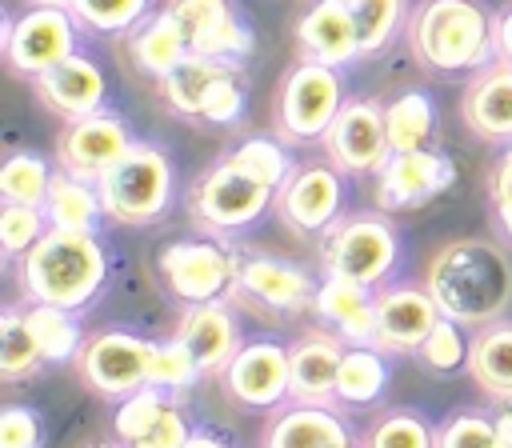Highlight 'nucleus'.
<instances>
[{
    "mask_svg": "<svg viewBox=\"0 0 512 448\" xmlns=\"http://www.w3.org/2000/svg\"><path fill=\"white\" fill-rule=\"evenodd\" d=\"M428 292L448 320L484 328L512 304V260L492 240H452L428 264Z\"/></svg>",
    "mask_w": 512,
    "mask_h": 448,
    "instance_id": "obj_1",
    "label": "nucleus"
},
{
    "mask_svg": "<svg viewBox=\"0 0 512 448\" xmlns=\"http://www.w3.org/2000/svg\"><path fill=\"white\" fill-rule=\"evenodd\" d=\"M108 280V252L96 232L48 228L24 256H20V288L28 300L56 304L80 312L96 300Z\"/></svg>",
    "mask_w": 512,
    "mask_h": 448,
    "instance_id": "obj_2",
    "label": "nucleus"
},
{
    "mask_svg": "<svg viewBox=\"0 0 512 448\" xmlns=\"http://www.w3.org/2000/svg\"><path fill=\"white\" fill-rule=\"evenodd\" d=\"M408 40L432 72H480L496 56V16L484 0H420L408 20Z\"/></svg>",
    "mask_w": 512,
    "mask_h": 448,
    "instance_id": "obj_3",
    "label": "nucleus"
},
{
    "mask_svg": "<svg viewBox=\"0 0 512 448\" xmlns=\"http://www.w3.org/2000/svg\"><path fill=\"white\" fill-rule=\"evenodd\" d=\"M100 200L104 212L116 224H152L168 212L172 204V164L156 144H132L100 180Z\"/></svg>",
    "mask_w": 512,
    "mask_h": 448,
    "instance_id": "obj_4",
    "label": "nucleus"
},
{
    "mask_svg": "<svg viewBox=\"0 0 512 448\" xmlns=\"http://www.w3.org/2000/svg\"><path fill=\"white\" fill-rule=\"evenodd\" d=\"M324 272L332 276H348L356 284H384L396 264H400V236L388 224V216L376 212H360V216H340L328 232H324Z\"/></svg>",
    "mask_w": 512,
    "mask_h": 448,
    "instance_id": "obj_5",
    "label": "nucleus"
},
{
    "mask_svg": "<svg viewBox=\"0 0 512 448\" xmlns=\"http://www.w3.org/2000/svg\"><path fill=\"white\" fill-rule=\"evenodd\" d=\"M156 268H160L164 284L172 288V296H180L184 304H212L224 292H232L236 276H240L236 252L212 236L164 244L156 256Z\"/></svg>",
    "mask_w": 512,
    "mask_h": 448,
    "instance_id": "obj_6",
    "label": "nucleus"
},
{
    "mask_svg": "<svg viewBox=\"0 0 512 448\" xmlns=\"http://www.w3.org/2000/svg\"><path fill=\"white\" fill-rule=\"evenodd\" d=\"M344 108V80L340 68L304 60L284 76L280 104H276V124L284 140H324L332 120Z\"/></svg>",
    "mask_w": 512,
    "mask_h": 448,
    "instance_id": "obj_7",
    "label": "nucleus"
},
{
    "mask_svg": "<svg viewBox=\"0 0 512 448\" xmlns=\"http://www.w3.org/2000/svg\"><path fill=\"white\" fill-rule=\"evenodd\" d=\"M272 200H276V192H272L268 184L252 180L248 172H240V168L224 156V160L212 164V168L196 180V188L188 192V212H192L204 228H212V232H240V228L256 224V220L268 212Z\"/></svg>",
    "mask_w": 512,
    "mask_h": 448,
    "instance_id": "obj_8",
    "label": "nucleus"
},
{
    "mask_svg": "<svg viewBox=\"0 0 512 448\" xmlns=\"http://www.w3.org/2000/svg\"><path fill=\"white\" fill-rule=\"evenodd\" d=\"M76 16L72 8L32 4L20 20H4V56L20 76H44L76 52Z\"/></svg>",
    "mask_w": 512,
    "mask_h": 448,
    "instance_id": "obj_9",
    "label": "nucleus"
},
{
    "mask_svg": "<svg viewBox=\"0 0 512 448\" xmlns=\"http://www.w3.org/2000/svg\"><path fill=\"white\" fill-rule=\"evenodd\" d=\"M156 340H144L136 332L124 328H108L100 336H92L80 352V376L92 392L100 396H132L148 384V360H152Z\"/></svg>",
    "mask_w": 512,
    "mask_h": 448,
    "instance_id": "obj_10",
    "label": "nucleus"
},
{
    "mask_svg": "<svg viewBox=\"0 0 512 448\" xmlns=\"http://www.w3.org/2000/svg\"><path fill=\"white\" fill-rule=\"evenodd\" d=\"M168 12L188 36L196 56L244 64L252 52V28L236 0H168Z\"/></svg>",
    "mask_w": 512,
    "mask_h": 448,
    "instance_id": "obj_11",
    "label": "nucleus"
},
{
    "mask_svg": "<svg viewBox=\"0 0 512 448\" xmlns=\"http://www.w3.org/2000/svg\"><path fill=\"white\" fill-rule=\"evenodd\" d=\"M324 152L348 176L380 172L384 160L392 156L384 132V108L376 100H344L340 116L324 132Z\"/></svg>",
    "mask_w": 512,
    "mask_h": 448,
    "instance_id": "obj_12",
    "label": "nucleus"
},
{
    "mask_svg": "<svg viewBox=\"0 0 512 448\" xmlns=\"http://www.w3.org/2000/svg\"><path fill=\"white\" fill-rule=\"evenodd\" d=\"M132 144L136 140H132L128 124L116 112L100 108V112H88L80 120H68L64 136L56 140V164L64 172L84 176V180H100Z\"/></svg>",
    "mask_w": 512,
    "mask_h": 448,
    "instance_id": "obj_13",
    "label": "nucleus"
},
{
    "mask_svg": "<svg viewBox=\"0 0 512 448\" xmlns=\"http://www.w3.org/2000/svg\"><path fill=\"white\" fill-rule=\"evenodd\" d=\"M456 184V164L448 152L412 148L392 152L376 172V200L384 208H420Z\"/></svg>",
    "mask_w": 512,
    "mask_h": 448,
    "instance_id": "obj_14",
    "label": "nucleus"
},
{
    "mask_svg": "<svg viewBox=\"0 0 512 448\" xmlns=\"http://www.w3.org/2000/svg\"><path fill=\"white\" fill-rule=\"evenodd\" d=\"M292 384V348L276 340L240 344V352L224 368V388L244 408H276Z\"/></svg>",
    "mask_w": 512,
    "mask_h": 448,
    "instance_id": "obj_15",
    "label": "nucleus"
},
{
    "mask_svg": "<svg viewBox=\"0 0 512 448\" xmlns=\"http://www.w3.org/2000/svg\"><path fill=\"white\" fill-rule=\"evenodd\" d=\"M276 204H280V216L284 224H292L296 232H328L336 220H340V208H344V180H340V168L328 160V164H304L296 168L284 188L276 192Z\"/></svg>",
    "mask_w": 512,
    "mask_h": 448,
    "instance_id": "obj_16",
    "label": "nucleus"
},
{
    "mask_svg": "<svg viewBox=\"0 0 512 448\" xmlns=\"http://www.w3.org/2000/svg\"><path fill=\"white\" fill-rule=\"evenodd\" d=\"M444 320L428 284H396L376 296V348L380 352H420L428 332Z\"/></svg>",
    "mask_w": 512,
    "mask_h": 448,
    "instance_id": "obj_17",
    "label": "nucleus"
},
{
    "mask_svg": "<svg viewBox=\"0 0 512 448\" xmlns=\"http://www.w3.org/2000/svg\"><path fill=\"white\" fill-rule=\"evenodd\" d=\"M236 288L260 304V308H272V312H300V308H312L316 300V288L320 280L292 264V260H280V256H244L240 260V276H236Z\"/></svg>",
    "mask_w": 512,
    "mask_h": 448,
    "instance_id": "obj_18",
    "label": "nucleus"
},
{
    "mask_svg": "<svg viewBox=\"0 0 512 448\" xmlns=\"http://www.w3.org/2000/svg\"><path fill=\"white\" fill-rule=\"evenodd\" d=\"M104 92H108L104 72L84 52H72L68 60H60L44 76H36V96L64 120H80L88 112H100L104 108Z\"/></svg>",
    "mask_w": 512,
    "mask_h": 448,
    "instance_id": "obj_19",
    "label": "nucleus"
},
{
    "mask_svg": "<svg viewBox=\"0 0 512 448\" xmlns=\"http://www.w3.org/2000/svg\"><path fill=\"white\" fill-rule=\"evenodd\" d=\"M312 312L344 340V344H376V296L368 284L324 272Z\"/></svg>",
    "mask_w": 512,
    "mask_h": 448,
    "instance_id": "obj_20",
    "label": "nucleus"
},
{
    "mask_svg": "<svg viewBox=\"0 0 512 448\" xmlns=\"http://www.w3.org/2000/svg\"><path fill=\"white\" fill-rule=\"evenodd\" d=\"M296 40L304 48V60H320L332 68H344L356 56H364L356 20L344 0H316L296 24Z\"/></svg>",
    "mask_w": 512,
    "mask_h": 448,
    "instance_id": "obj_21",
    "label": "nucleus"
},
{
    "mask_svg": "<svg viewBox=\"0 0 512 448\" xmlns=\"http://www.w3.org/2000/svg\"><path fill=\"white\" fill-rule=\"evenodd\" d=\"M176 340L192 352L200 372H224L228 360L240 352V332L232 312L212 300V304H188L180 324H176Z\"/></svg>",
    "mask_w": 512,
    "mask_h": 448,
    "instance_id": "obj_22",
    "label": "nucleus"
},
{
    "mask_svg": "<svg viewBox=\"0 0 512 448\" xmlns=\"http://www.w3.org/2000/svg\"><path fill=\"white\" fill-rule=\"evenodd\" d=\"M460 112L480 140H512V64H484L464 88Z\"/></svg>",
    "mask_w": 512,
    "mask_h": 448,
    "instance_id": "obj_23",
    "label": "nucleus"
},
{
    "mask_svg": "<svg viewBox=\"0 0 512 448\" xmlns=\"http://www.w3.org/2000/svg\"><path fill=\"white\" fill-rule=\"evenodd\" d=\"M344 340L328 332H312L292 348V384L288 396L300 404H332L336 400V376L344 360Z\"/></svg>",
    "mask_w": 512,
    "mask_h": 448,
    "instance_id": "obj_24",
    "label": "nucleus"
},
{
    "mask_svg": "<svg viewBox=\"0 0 512 448\" xmlns=\"http://www.w3.org/2000/svg\"><path fill=\"white\" fill-rule=\"evenodd\" d=\"M128 52H132V64L152 80H164L168 72H176L192 56L188 36H184V28L176 24V16L168 8L152 12L148 20H140L128 32Z\"/></svg>",
    "mask_w": 512,
    "mask_h": 448,
    "instance_id": "obj_25",
    "label": "nucleus"
},
{
    "mask_svg": "<svg viewBox=\"0 0 512 448\" xmlns=\"http://www.w3.org/2000/svg\"><path fill=\"white\" fill-rule=\"evenodd\" d=\"M264 448H352V432L328 404H296L272 420Z\"/></svg>",
    "mask_w": 512,
    "mask_h": 448,
    "instance_id": "obj_26",
    "label": "nucleus"
},
{
    "mask_svg": "<svg viewBox=\"0 0 512 448\" xmlns=\"http://www.w3.org/2000/svg\"><path fill=\"white\" fill-rule=\"evenodd\" d=\"M468 372L488 396L512 400V320L500 316L476 332L468 348Z\"/></svg>",
    "mask_w": 512,
    "mask_h": 448,
    "instance_id": "obj_27",
    "label": "nucleus"
},
{
    "mask_svg": "<svg viewBox=\"0 0 512 448\" xmlns=\"http://www.w3.org/2000/svg\"><path fill=\"white\" fill-rule=\"evenodd\" d=\"M44 216L52 228H72V232H96L100 228V216L104 212V200H100V188L96 180H84L76 172H56L52 180V192L44 200Z\"/></svg>",
    "mask_w": 512,
    "mask_h": 448,
    "instance_id": "obj_28",
    "label": "nucleus"
},
{
    "mask_svg": "<svg viewBox=\"0 0 512 448\" xmlns=\"http://www.w3.org/2000/svg\"><path fill=\"white\" fill-rule=\"evenodd\" d=\"M384 132L392 152H412V148H432L436 136V104L428 92L408 88L396 100L384 104Z\"/></svg>",
    "mask_w": 512,
    "mask_h": 448,
    "instance_id": "obj_29",
    "label": "nucleus"
},
{
    "mask_svg": "<svg viewBox=\"0 0 512 448\" xmlns=\"http://www.w3.org/2000/svg\"><path fill=\"white\" fill-rule=\"evenodd\" d=\"M388 388V360L376 344H348L336 376V400L348 408H368Z\"/></svg>",
    "mask_w": 512,
    "mask_h": 448,
    "instance_id": "obj_30",
    "label": "nucleus"
},
{
    "mask_svg": "<svg viewBox=\"0 0 512 448\" xmlns=\"http://www.w3.org/2000/svg\"><path fill=\"white\" fill-rule=\"evenodd\" d=\"M24 320L44 352L48 364H60V360H80L84 352V332H80V320L72 308H56V304H40V300H28L24 304Z\"/></svg>",
    "mask_w": 512,
    "mask_h": 448,
    "instance_id": "obj_31",
    "label": "nucleus"
},
{
    "mask_svg": "<svg viewBox=\"0 0 512 448\" xmlns=\"http://www.w3.org/2000/svg\"><path fill=\"white\" fill-rule=\"evenodd\" d=\"M228 68H232V60H212V56H196V52H192L176 72H168V76L160 80V92H164V100H168L172 112L196 120V112H200L208 88H212Z\"/></svg>",
    "mask_w": 512,
    "mask_h": 448,
    "instance_id": "obj_32",
    "label": "nucleus"
},
{
    "mask_svg": "<svg viewBox=\"0 0 512 448\" xmlns=\"http://www.w3.org/2000/svg\"><path fill=\"white\" fill-rule=\"evenodd\" d=\"M48 360L24 320V304H8L0 316V376L4 380H24L32 372H40Z\"/></svg>",
    "mask_w": 512,
    "mask_h": 448,
    "instance_id": "obj_33",
    "label": "nucleus"
},
{
    "mask_svg": "<svg viewBox=\"0 0 512 448\" xmlns=\"http://www.w3.org/2000/svg\"><path fill=\"white\" fill-rule=\"evenodd\" d=\"M52 180H56V168L40 152H12L0 168V196L16 200V204L44 208V200L52 192Z\"/></svg>",
    "mask_w": 512,
    "mask_h": 448,
    "instance_id": "obj_34",
    "label": "nucleus"
},
{
    "mask_svg": "<svg viewBox=\"0 0 512 448\" xmlns=\"http://www.w3.org/2000/svg\"><path fill=\"white\" fill-rule=\"evenodd\" d=\"M352 20H356V32H360V52L372 56V52H384L396 32L404 28L408 20V0H344Z\"/></svg>",
    "mask_w": 512,
    "mask_h": 448,
    "instance_id": "obj_35",
    "label": "nucleus"
},
{
    "mask_svg": "<svg viewBox=\"0 0 512 448\" xmlns=\"http://www.w3.org/2000/svg\"><path fill=\"white\" fill-rule=\"evenodd\" d=\"M228 160H232L240 172H248L252 180L268 184L272 192H280L284 180L296 172L292 160H288V152H284V144H280V140H268V136H248L244 144H236V148L228 152Z\"/></svg>",
    "mask_w": 512,
    "mask_h": 448,
    "instance_id": "obj_36",
    "label": "nucleus"
},
{
    "mask_svg": "<svg viewBox=\"0 0 512 448\" xmlns=\"http://www.w3.org/2000/svg\"><path fill=\"white\" fill-rule=\"evenodd\" d=\"M364 448H436V428L424 420V412L396 408L364 432Z\"/></svg>",
    "mask_w": 512,
    "mask_h": 448,
    "instance_id": "obj_37",
    "label": "nucleus"
},
{
    "mask_svg": "<svg viewBox=\"0 0 512 448\" xmlns=\"http://www.w3.org/2000/svg\"><path fill=\"white\" fill-rule=\"evenodd\" d=\"M72 16L100 36H120L152 16V0H72Z\"/></svg>",
    "mask_w": 512,
    "mask_h": 448,
    "instance_id": "obj_38",
    "label": "nucleus"
},
{
    "mask_svg": "<svg viewBox=\"0 0 512 448\" xmlns=\"http://www.w3.org/2000/svg\"><path fill=\"white\" fill-rule=\"evenodd\" d=\"M48 228H52V224H48L44 208L4 200V208H0V248H4L8 260H20Z\"/></svg>",
    "mask_w": 512,
    "mask_h": 448,
    "instance_id": "obj_39",
    "label": "nucleus"
},
{
    "mask_svg": "<svg viewBox=\"0 0 512 448\" xmlns=\"http://www.w3.org/2000/svg\"><path fill=\"white\" fill-rule=\"evenodd\" d=\"M468 348H472V340L464 336V324H456V320H440L432 332H428V340L420 344V364L428 368V372H440V376H448V372H460V368H468Z\"/></svg>",
    "mask_w": 512,
    "mask_h": 448,
    "instance_id": "obj_40",
    "label": "nucleus"
},
{
    "mask_svg": "<svg viewBox=\"0 0 512 448\" xmlns=\"http://www.w3.org/2000/svg\"><path fill=\"white\" fill-rule=\"evenodd\" d=\"M164 404H168V392L156 388V384H144L140 392L124 396L120 408H116V416H112V432H116L120 448H128V444H132V440H136V436L164 412Z\"/></svg>",
    "mask_w": 512,
    "mask_h": 448,
    "instance_id": "obj_41",
    "label": "nucleus"
},
{
    "mask_svg": "<svg viewBox=\"0 0 512 448\" xmlns=\"http://www.w3.org/2000/svg\"><path fill=\"white\" fill-rule=\"evenodd\" d=\"M244 100H248L244 76H240V64H232V68L208 88V96H204L196 120H200V124H212V128H228V124H236V120L244 116Z\"/></svg>",
    "mask_w": 512,
    "mask_h": 448,
    "instance_id": "obj_42",
    "label": "nucleus"
},
{
    "mask_svg": "<svg viewBox=\"0 0 512 448\" xmlns=\"http://www.w3.org/2000/svg\"><path fill=\"white\" fill-rule=\"evenodd\" d=\"M196 376H200V368H196L192 352H188L176 336L152 348V360H148V384H156V388H164V392H180V388H188Z\"/></svg>",
    "mask_w": 512,
    "mask_h": 448,
    "instance_id": "obj_43",
    "label": "nucleus"
},
{
    "mask_svg": "<svg viewBox=\"0 0 512 448\" xmlns=\"http://www.w3.org/2000/svg\"><path fill=\"white\" fill-rule=\"evenodd\" d=\"M500 424L488 412H460L436 432V448H496Z\"/></svg>",
    "mask_w": 512,
    "mask_h": 448,
    "instance_id": "obj_44",
    "label": "nucleus"
},
{
    "mask_svg": "<svg viewBox=\"0 0 512 448\" xmlns=\"http://www.w3.org/2000/svg\"><path fill=\"white\" fill-rule=\"evenodd\" d=\"M0 448H44L40 412L28 404H8L0 412Z\"/></svg>",
    "mask_w": 512,
    "mask_h": 448,
    "instance_id": "obj_45",
    "label": "nucleus"
},
{
    "mask_svg": "<svg viewBox=\"0 0 512 448\" xmlns=\"http://www.w3.org/2000/svg\"><path fill=\"white\" fill-rule=\"evenodd\" d=\"M188 436H192V428H188L184 412H180L176 404H164V412H160L128 448H184Z\"/></svg>",
    "mask_w": 512,
    "mask_h": 448,
    "instance_id": "obj_46",
    "label": "nucleus"
},
{
    "mask_svg": "<svg viewBox=\"0 0 512 448\" xmlns=\"http://www.w3.org/2000/svg\"><path fill=\"white\" fill-rule=\"evenodd\" d=\"M492 196H512V140H508V152L500 156V164L492 172Z\"/></svg>",
    "mask_w": 512,
    "mask_h": 448,
    "instance_id": "obj_47",
    "label": "nucleus"
},
{
    "mask_svg": "<svg viewBox=\"0 0 512 448\" xmlns=\"http://www.w3.org/2000/svg\"><path fill=\"white\" fill-rule=\"evenodd\" d=\"M496 56L512 64V8H504L496 16Z\"/></svg>",
    "mask_w": 512,
    "mask_h": 448,
    "instance_id": "obj_48",
    "label": "nucleus"
},
{
    "mask_svg": "<svg viewBox=\"0 0 512 448\" xmlns=\"http://www.w3.org/2000/svg\"><path fill=\"white\" fill-rule=\"evenodd\" d=\"M492 212H496L500 232L512 240V196H492Z\"/></svg>",
    "mask_w": 512,
    "mask_h": 448,
    "instance_id": "obj_49",
    "label": "nucleus"
},
{
    "mask_svg": "<svg viewBox=\"0 0 512 448\" xmlns=\"http://www.w3.org/2000/svg\"><path fill=\"white\" fill-rule=\"evenodd\" d=\"M496 424H500V432H496V448H512V412L496 416Z\"/></svg>",
    "mask_w": 512,
    "mask_h": 448,
    "instance_id": "obj_50",
    "label": "nucleus"
},
{
    "mask_svg": "<svg viewBox=\"0 0 512 448\" xmlns=\"http://www.w3.org/2000/svg\"><path fill=\"white\" fill-rule=\"evenodd\" d=\"M184 448H228V444L216 440V436H208V432H192V436L184 440Z\"/></svg>",
    "mask_w": 512,
    "mask_h": 448,
    "instance_id": "obj_51",
    "label": "nucleus"
},
{
    "mask_svg": "<svg viewBox=\"0 0 512 448\" xmlns=\"http://www.w3.org/2000/svg\"><path fill=\"white\" fill-rule=\"evenodd\" d=\"M32 4H52V8H72V0H32Z\"/></svg>",
    "mask_w": 512,
    "mask_h": 448,
    "instance_id": "obj_52",
    "label": "nucleus"
},
{
    "mask_svg": "<svg viewBox=\"0 0 512 448\" xmlns=\"http://www.w3.org/2000/svg\"><path fill=\"white\" fill-rule=\"evenodd\" d=\"M96 448H108V444H96Z\"/></svg>",
    "mask_w": 512,
    "mask_h": 448,
    "instance_id": "obj_53",
    "label": "nucleus"
}]
</instances>
